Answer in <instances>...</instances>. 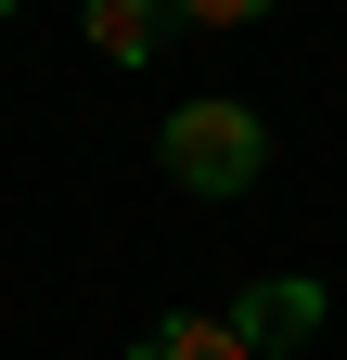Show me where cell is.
Instances as JSON below:
<instances>
[{"mask_svg": "<svg viewBox=\"0 0 347 360\" xmlns=\"http://www.w3.org/2000/svg\"><path fill=\"white\" fill-rule=\"evenodd\" d=\"M0 13H13V0H0Z\"/></svg>", "mask_w": 347, "mask_h": 360, "instance_id": "6", "label": "cell"}, {"mask_svg": "<svg viewBox=\"0 0 347 360\" xmlns=\"http://www.w3.org/2000/svg\"><path fill=\"white\" fill-rule=\"evenodd\" d=\"M167 13H181V26H257L270 0H167Z\"/></svg>", "mask_w": 347, "mask_h": 360, "instance_id": "5", "label": "cell"}, {"mask_svg": "<svg viewBox=\"0 0 347 360\" xmlns=\"http://www.w3.org/2000/svg\"><path fill=\"white\" fill-rule=\"evenodd\" d=\"M155 155H167V180H181V193H257L270 129H257V103H181Z\"/></svg>", "mask_w": 347, "mask_h": 360, "instance_id": "1", "label": "cell"}, {"mask_svg": "<svg viewBox=\"0 0 347 360\" xmlns=\"http://www.w3.org/2000/svg\"><path fill=\"white\" fill-rule=\"evenodd\" d=\"M129 360H257V347L232 335V309H167V322L129 347Z\"/></svg>", "mask_w": 347, "mask_h": 360, "instance_id": "3", "label": "cell"}, {"mask_svg": "<svg viewBox=\"0 0 347 360\" xmlns=\"http://www.w3.org/2000/svg\"><path fill=\"white\" fill-rule=\"evenodd\" d=\"M232 335H244L257 360H283V347H309V335H322V283H257V296L232 309Z\"/></svg>", "mask_w": 347, "mask_h": 360, "instance_id": "2", "label": "cell"}, {"mask_svg": "<svg viewBox=\"0 0 347 360\" xmlns=\"http://www.w3.org/2000/svg\"><path fill=\"white\" fill-rule=\"evenodd\" d=\"M155 26H167V0H91V52L103 65H155Z\"/></svg>", "mask_w": 347, "mask_h": 360, "instance_id": "4", "label": "cell"}]
</instances>
